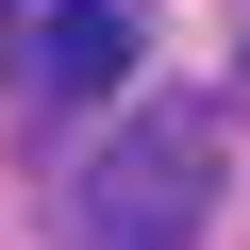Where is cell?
<instances>
[{"instance_id": "6da1fadb", "label": "cell", "mask_w": 250, "mask_h": 250, "mask_svg": "<svg viewBox=\"0 0 250 250\" xmlns=\"http://www.w3.org/2000/svg\"><path fill=\"white\" fill-rule=\"evenodd\" d=\"M200 217H217V117L200 100H134L67 167V233L83 250H200Z\"/></svg>"}, {"instance_id": "7a4b0ae2", "label": "cell", "mask_w": 250, "mask_h": 250, "mask_svg": "<svg viewBox=\"0 0 250 250\" xmlns=\"http://www.w3.org/2000/svg\"><path fill=\"white\" fill-rule=\"evenodd\" d=\"M17 83L34 100H117L134 83V0H17Z\"/></svg>"}, {"instance_id": "3957f363", "label": "cell", "mask_w": 250, "mask_h": 250, "mask_svg": "<svg viewBox=\"0 0 250 250\" xmlns=\"http://www.w3.org/2000/svg\"><path fill=\"white\" fill-rule=\"evenodd\" d=\"M0 17H17V0H0Z\"/></svg>"}]
</instances>
